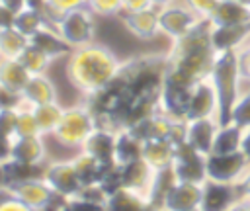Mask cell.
Segmentation results:
<instances>
[{
    "label": "cell",
    "mask_w": 250,
    "mask_h": 211,
    "mask_svg": "<svg viewBox=\"0 0 250 211\" xmlns=\"http://www.w3.org/2000/svg\"><path fill=\"white\" fill-rule=\"evenodd\" d=\"M20 59V63L31 72V74H43L45 70H47V66H49V63L53 61L45 51H41L37 45H33L31 41H29V45L21 51V55L18 57Z\"/></svg>",
    "instance_id": "d6a6232c"
},
{
    "label": "cell",
    "mask_w": 250,
    "mask_h": 211,
    "mask_svg": "<svg viewBox=\"0 0 250 211\" xmlns=\"http://www.w3.org/2000/svg\"><path fill=\"white\" fill-rule=\"evenodd\" d=\"M215 53L217 51L211 43V23L209 20H203L195 29L172 41L166 55V68L191 82H197L209 76Z\"/></svg>",
    "instance_id": "7a4b0ae2"
},
{
    "label": "cell",
    "mask_w": 250,
    "mask_h": 211,
    "mask_svg": "<svg viewBox=\"0 0 250 211\" xmlns=\"http://www.w3.org/2000/svg\"><path fill=\"white\" fill-rule=\"evenodd\" d=\"M14 20H16V12H12L8 6L0 2V29L14 27Z\"/></svg>",
    "instance_id": "7bdbcfd3"
},
{
    "label": "cell",
    "mask_w": 250,
    "mask_h": 211,
    "mask_svg": "<svg viewBox=\"0 0 250 211\" xmlns=\"http://www.w3.org/2000/svg\"><path fill=\"white\" fill-rule=\"evenodd\" d=\"M20 106H23L21 94L0 84V109H18Z\"/></svg>",
    "instance_id": "f35d334b"
},
{
    "label": "cell",
    "mask_w": 250,
    "mask_h": 211,
    "mask_svg": "<svg viewBox=\"0 0 250 211\" xmlns=\"http://www.w3.org/2000/svg\"><path fill=\"white\" fill-rule=\"evenodd\" d=\"M21 98L25 106H41V104H51L57 102V88L49 76L43 74H31L27 80L25 88L21 90Z\"/></svg>",
    "instance_id": "d6986e66"
},
{
    "label": "cell",
    "mask_w": 250,
    "mask_h": 211,
    "mask_svg": "<svg viewBox=\"0 0 250 211\" xmlns=\"http://www.w3.org/2000/svg\"><path fill=\"white\" fill-rule=\"evenodd\" d=\"M240 150L244 152V156L250 162V125L242 127V139H240Z\"/></svg>",
    "instance_id": "bcb514c9"
},
{
    "label": "cell",
    "mask_w": 250,
    "mask_h": 211,
    "mask_svg": "<svg viewBox=\"0 0 250 211\" xmlns=\"http://www.w3.org/2000/svg\"><path fill=\"white\" fill-rule=\"evenodd\" d=\"M62 111H64V107H61L57 102L33 106V113H35L39 129H41V135H53L55 133V129L62 117Z\"/></svg>",
    "instance_id": "1f68e13d"
},
{
    "label": "cell",
    "mask_w": 250,
    "mask_h": 211,
    "mask_svg": "<svg viewBox=\"0 0 250 211\" xmlns=\"http://www.w3.org/2000/svg\"><path fill=\"white\" fill-rule=\"evenodd\" d=\"M10 158L25 162V164H43V160H45L43 135L14 137L12 139V156Z\"/></svg>",
    "instance_id": "ffe728a7"
},
{
    "label": "cell",
    "mask_w": 250,
    "mask_h": 211,
    "mask_svg": "<svg viewBox=\"0 0 250 211\" xmlns=\"http://www.w3.org/2000/svg\"><path fill=\"white\" fill-rule=\"evenodd\" d=\"M209 78H211L215 94H217V121L221 125L230 119V111H232V106L236 102V96H238L240 84H242L238 51L236 49L217 51Z\"/></svg>",
    "instance_id": "3957f363"
},
{
    "label": "cell",
    "mask_w": 250,
    "mask_h": 211,
    "mask_svg": "<svg viewBox=\"0 0 250 211\" xmlns=\"http://www.w3.org/2000/svg\"><path fill=\"white\" fill-rule=\"evenodd\" d=\"M240 49H246V51H250V35H248V39L244 41V45H242Z\"/></svg>",
    "instance_id": "681fc988"
},
{
    "label": "cell",
    "mask_w": 250,
    "mask_h": 211,
    "mask_svg": "<svg viewBox=\"0 0 250 211\" xmlns=\"http://www.w3.org/2000/svg\"><path fill=\"white\" fill-rule=\"evenodd\" d=\"M240 2H244V4H248V6H250V0H240Z\"/></svg>",
    "instance_id": "f907efd6"
},
{
    "label": "cell",
    "mask_w": 250,
    "mask_h": 211,
    "mask_svg": "<svg viewBox=\"0 0 250 211\" xmlns=\"http://www.w3.org/2000/svg\"><path fill=\"white\" fill-rule=\"evenodd\" d=\"M121 2H123V12H139V10L152 8L150 0H121Z\"/></svg>",
    "instance_id": "ee69618b"
},
{
    "label": "cell",
    "mask_w": 250,
    "mask_h": 211,
    "mask_svg": "<svg viewBox=\"0 0 250 211\" xmlns=\"http://www.w3.org/2000/svg\"><path fill=\"white\" fill-rule=\"evenodd\" d=\"M45 25H51L49 20L45 18V14L41 10H37L33 6H27L21 12H18L16 14V20H14V27L18 31H21L23 35H27V37H31L33 33H37Z\"/></svg>",
    "instance_id": "f546056e"
},
{
    "label": "cell",
    "mask_w": 250,
    "mask_h": 211,
    "mask_svg": "<svg viewBox=\"0 0 250 211\" xmlns=\"http://www.w3.org/2000/svg\"><path fill=\"white\" fill-rule=\"evenodd\" d=\"M31 72L20 63V59H0V84L21 94Z\"/></svg>",
    "instance_id": "83f0119b"
},
{
    "label": "cell",
    "mask_w": 250,
    "mask_h": 211,
    "mask_svg": "<svg viewBox=\"0 0 250 211\" xmlns=\"http://www.w3.org/2000/svg\"><path fill=\"white\" fill-rule=\"evenodd\" d=\"M0 2H2L4 6H8V8H10L12 12H16V14L29 6V0H0Z\"/></svg>",
    "instance_id": "7dc6e473"
},
{
    "label": "cell",
    "mask_w": 250,
    "mask_h": 211,
    "mask_svg": "<svg viewBox=\"0 0 250 211\" xmlns=\"http://www.w3.org/2000/svg\"><path fill=\"white\" fill-rule=\"evenodd\" d=\"M119 170H121V186L133 188V190L145 193L146 197L150 195V188H152L156 170H152L143 158H139L131 164L119 166ZM148 203H150V199H148Z\"/></svg>",
    "instance_id": "e0dca14e"
},
{
    "label": "cell",
    "mask_w": 250,
    "mask_h": 211,
    "mask_svg": "<svg viewBox=\"0 0 250 211\" xmlns=\"http://www.w3.org/2000/svg\"><path fill=\"white\" fill-rule=\"evenodd\" d=\"M121 21L123 25L139 39L150 41L160 33L158 25V8H146L139 12H121Z\"/></svg>",
    "instance_id": "4fadbf2b"
},
{
    "label": "cell",
    "mask_w": 250,
    "mask_h": 211,
    "mask_svg": "<svg viewBox=\"0 0 250 211\" xmlns=\"http://www.w3.org/2000/svg\"><path fill=\"white\" fill-rule=\"evenodd\" d=\"M219 121L215 117H199L186 121V141L203 156H207L213 148V139L217 133Z\"/></svg>",
    "instance_id": "9a60e30c"
},
{
    "label": "cell",
    "mask_w": 250,
    "mask_h": 211,
    "mask_svg": "<svg viewBox=\"0 0 250 211\" xmlns=\"http://www.w3.org/2000/svg\"><path fill=\"white\" fill-rule=\"evenodd\" d=\"M10 156H12V139L0 133V164L10 160Z\"/></svg>",
    "instance_id": "f6af8a7d"
},
{
    "label": "cell",
    "mask_w": 250,
    "mask_h": 211,
    "mask_svg": "<svg viewBox=\"0 0 250 211\" xmlns=\"http://www.w3.org/2000/svg\"><path fill=\"white\" fill-rule=\"evenodd\" d=\"M105 209L109 211H143V209H150L148 197L133 188L127 186H119L115 191H111L107 195V203Z\"/></svg>",
    "instance_id": "7402d4cb"
},
{
    "label": "cell",
    "mask_w": 250,
    "mask_h": 211,
    "mask_svg": "<svg viewBox=\"0 0 250 211\" xmlns=\"http://www.w3.org/2000/svg\"><path fill=\"white\" fill-rule=\"evenodd\" d=\"M86 2H88V0H86Z\"/></svg>",
    "instance_id": "f5cc1de1"
},
{
    "label": "cell",
    "mask_w": 250,
    "mask_h": 211,
    "mask_svg": "<svg viewBox=\"0 0 250 211\" xmlns=\"http://www.w3.org/2000/svg\"><path fill=\"white\" fill-rule=\"evenodd\" d=\"M96 127V119H94V113L92 109L84 104L80 106H70V107H64L62 111V117L53 133V137L62 145V147H68V148H82L86 137L94 131Z\"/></svg>",
    "instance_id": "277c9868"
},
{
    "label": "cell",
    "mask_w": 250,
    "mask_h": 211,
    "mask_svg": "<svg viewBox=\"0 0 250 211\" xmlns=\"http://www.w3.org/2000/svg\"><path fill=\"white\" fill-rule=\"evenodd\" d=\"M199 117H215L217 119V94L213 88V82L209 76L197 80L191 88L189 104H188V119H199Z\"/></svg>",
    "instance_id": "8fae6325"
},
{
    "label": "cell",
    "mask_w": 250,
    "mask_h": 211,
    "mask_svg": "<svg viewBox=\"0 0 250 211\" xmlns=\"http://www.w3.org/2000/svg\"><path fill=\"white\" fill-rule=\"evenodd\" d=\"M88 2L86 0H45V8H43V14L45 18L49 20L51 25H55L61 16L68 10H74L78 6H86Z\"/></svg>",
    "instance_id": "d590c367"
},
{
    "label": "cell",
    "mask_w": 250,
    "mask_h": 211,
    "mask_svg": "<svg viewBox=\"0 0 250 211\" xmlns=\"http://www.w3.org/2000/svg\"><path fill=\"white\" fill-rule=\"evenodd\" d=\"M121 64L123 61L105 45L88 43L70 53L66 63V78L78 92L90 96L104 88L119 72Z\"/></svg>",
    "instance_id": "6da1fadb"
},
{
    "label": "cell",
    "mask_w": 250,
    "mask_h": 211,
    "mask_svg": "<svg viewBox=\"0 0 250 211\" xmlns=\"http://www.w3.org/2000/svg\"><path fill=\"white\" fill-rule=\"evenodd\" d=\"M250 35V23L248 25H211V43L215 51H227V49H240L244 41Z\"/></svg>",
    "instance_id": "603a6c76"
},
{
    "label": "cell",
    "mask_w": 250,
    "mask_h": 211,
    "mask_svg": "<svg viewBox=\"0 0 250 211\" xmlns=\"http://www.w3.org/2000/svg\"><path fill=\"white\" fill-rule=\"evenodd\" d=\"M88 8L96 16H119L123 12L121 0H88Z\"/></svg>",
    "instance_id": "8d00e7d4"
},
{
    "label": "cell",
    "mask_w": 250,
    "mask_h": 211,
    "mask_svg": "<svg viewBox=\"0 0 250 211\" xmlns=\"http://www.w3.org/2000/svg\"><path fill=\"white\" fill-rule=\"evenodd\" d=\"M70 160H72V164H74V170H76V174H78L82 186L100 184L102 178H104V174H105V170L109 168V166L102 164L98 158H94L92 154H88V152H84V150H80V152H78L74 158H70Z\"/></svg>",
    "instance_id": "4316f807"
},
{
    "label": "cell",
    "mask_w": 250,
    "mask_h": 211,
    "mask_svg": "<svg viewBox=\"0 0 250 211\" xmlns=\"http://www.w3.org/2000/svg\"><path fill=\"white\" fill-rule=\"evenodd\" d=\"M219 2H229V0H219Z\"/></svg>",
    "instance_id": "816d5d0a"
},
{
    "label": "cell",
    "mask_w": 250,
    "mask_h": 211,
    "mask_svg": "<svg viewBox=\"0 0 250 211\" xmlns=\"http://www.w3.org/2000/svg\"><path fill=\"white\" fill-rule=\"evenodd\" d=\"M29 41L33 45H37L41 51H45L51 59H57V57H62V55H68L74 51V47L62 39V35L57 31L55 25H45L43 29L33 33L29 37Z\"/></svg>",
    "instance_id": "cb8c5ba5"
},
{
    "label": "cell",
    "mask_w": 250,
    "mask_h": 211,
    "mask_svg": "<svg viewBox=\"0 0 250 211\" xmlns=\"http://www.w3.org/2000/svg\"><path fill=\"white\" fill-rule=\"evenodd\" d=\"M150 2H152V6H154V8H162V6L172 4V2H176V0H150Z\"/></svg>",
    "instance_id": "c3c4849f"
},
{
    "label": "cell",
    "mask_w": 250,
    "mask_h": 211,
    "mask_svg": "<svg viewBox=\"0 0 250 211\" xmlns=\"http://www.w3.org/2000/svg\"><path fill=\"white\" fill-rule=\"evenodd\" d=\"M115 139H117V131L105 129V127H94V131L86 137L84 145L80 150L92 154L94 158H98L102 164L105 166H113V152H115Z\"/></svg>",
    "instance_id": "5bb4252c"
},
{
    "label": "cell",
    "mask_w": 250,
    "mask_h": 211,
    "mask_svg": "<svg viewBox=\"0 0 250 211\" xmlns=\"http://www.w3.org/2000/svg\"><path fill=\"white\" fill-rule=\"evenodd\" d=\"M139 158H143V141L137 139L129 129H119L115 139L113 162L117 166H125Z\"/></svg>",
    "instance_id": "484cf974"
},
{
    "label": "cell",
    "mask_w": 250,
    "mask_h": 211,
    "mask_svg": "<svg viewBox=\"0 0 250 211\" xmlns=\"http://www.w3.org/2000/svg\"><path fill=\"white\" fill-rule=\"evenodd\" d=\"M248 164H250V162H248V158L244 156L242 150L229 152V154L209 152V154L205 156L207 180L221 182V184H236Z\"/></svg>",
    "instance_id": "ba28073f"
},
{
    "label": "cell",
    "mask_w": 250,
    "mask_h": 211,
    "mask_svg": "<svg viewBox=\"0 0 250 211\" xmlns=\"http://www.w3.org/2000/svg\"><path fill=\"white\" fill-rule=\"evenodd\" d=\"M18 123V109H0V133L14 139Z\"/></svg>",
    "instance_id": "74e56055"
},
{
    "label": "cell",
    "mask_w": 250,
    "mask_h": 211,
    "mask_svg": "<svg viewBox=\"0 0 250 211\" xmlns=\"http://www.w3.org/2000/svg\"><path fill=\"white\" fill-rule=\"evenodd\" d=\"M197 16H201V18H209L211 16V12L215 10V6L219 4V0H184Z\"/></svg>",
    "instance_id": "ab89813d"
},
{
    "label": "cell",
    "mask_w": 250,
    "mask_h": 211,
    "mask_svg": "<svg viewBox=\"0 0 250 211\" xmlns=\"http://www.w3.org/2000/svg\"><path fill=\"white\" fill-rule=\"evenodd\" d=\"M27 45H29V37L18 31L16 27L0 29V57L2 59H18Z\"/></svg>",
    "instance_id": "4dcf8cb0"
},
{
    "label": "cell",
    "mask_w": 250,
    "mask_h": 211,
    "mask_svg": "<svg viewBox=\"0 0 250 211\" xmlns=\"http://www.w3.org/2000/svg\"><path fill=\"white\" fill-rule=\"evenodd\" d=\"M29 135H41V129L37 125L35 113L31 106H20L18 107V123H16V137H29Z\"/></svg>",
    "instance_id": "e575fe53"
},
{
    "label": "cell",
    "mask_w": 250,
    "mask_h": 211,
    "mask_svg": "<svg viewBox=\"0 0 250 211\" xmlns=\"http://www.w3.org/2000/svg\"><path fill=\"white\" fill-rule=\"evenodd\" d=\"M12 190V193L25 203V207L29 211H45L49 207V201L53 197V190L49 188V184L43 178H33V180H25V182H18L8 186Z\"/></svg>",
    "instance_id": "7c38bea8"
},
{
    "label": "cell",
    "mask_w": 250,
    "mask_h": 211,
    "mask_svg": "<svg viewBox=\"0 0 250 211\" xmlns=\"http://www.w3.org/2000/svg\"><path fill=\"white\" fill-rule=\"evenodd\" d=\"M0 59H2V57H0Z\"/></svg>",
    "instance_id": "db71d44e"
},
{
    "label": "cell",
    "mask_w": 250,
    "mask_h": 211,
    "mask_svg": "<svg viewBox=\"0 0 250 211\" xmlns=\"http://www.w3.org/2000/svg\"><path fill=\"white\" fill-rule=\"evenodd\" d=\"M43 174H45L43 164H25L14 158L0 164V184H6V186L33 180V178H43Z\"/></svg>",
    "instance_id": "d4e9b609"
},
{
    "label": "cell",
    "mask_w": 250,
    "mask_h": 211,
    "mask_svg": "<svg viewBox=\"0 0 250 211\" xmlns=\"http://www.w3.org/2000/svg\"><path fill=\"white\" fill-rule=\"evenodd\" d=\"M205 18L197 16L186 2H172L162 8H158V25L160 33L170 37L172 41L178 37H184L191 29H195Z\"/></svg>",
    "instance_id": "52a82bcc"
},
{
    "label": "cell",
    "mask_w": 250,
    "mask_h": 211,
    "mask_svg": "<svg viewBox=\"0 0 250 211\" xmlns=\"http://www.w3.org/2000/svg\"><path fill=\"white\" fill-rule=\"evenodd\" d=\"M240 139H242V127L240 125H236L232 121L221 123L217 127L211 152H217V154L236 152V150H240Z\"/></svg>",
    "instance_id": "f1b7e54d"
},
{
    "label": "cell",
    "mask_w": 250,
    "mask_h": 211,
    "mask_svg": "<svg viewBox=\"0 0 250 211\" xmlns=\"http://www.w3.org/2000/svg\"><path fill=\"white\" fill-rule=\"evenodd\" d=\"M229 121H232L240 127L250 125V84H244V82L240 84V92L236 96V102L232 106Z\"/></svg>",
    "instance_id": "836d02e7"
},
{
    "label": "cell",
    "mask_w": 250,
    "mask_h": 211,
    "mask_svg": "<svg viewBox=\"0 0 250 211\" xmlns=\"http://www.w3.org/2000/svg\"><path fill=\"white\" fill-rule=\"evenodd\" d=\"M57 31L62 35L66 43H70L74 49L88 45L94 41L96 23H94V12L86 6H78L74 10H68L61 16V20L55 23Z\"/></svg>",
    "instance_id": "5b68a950"
},
{
    "label": "cell",
    "mask_w": 250,
    "mask_h": 211,
    "mask_svg": "<svg viewBox=\"0 0 250 211\" xmlns=\"http://www.w3.org/2000/svg\"><path fill=\"white\" fill-rule=\"evenodd\" d=\"M234 186L242 197H250V164L246 166V170L242 172V176L238 178V182Z\"/></svg>",
    "instance_id": "b9f144b4"
},
{
    "label": "cell",
    "mask_w": 250,
    "mask_h": 211,
    "mask_svg": "<svg viewBox=\"0 0 250 211\" xmlns=\"http://www.w3.org/2000/svg\"><path fill=\"white\" fill-rule=\"evenodd\" d=\"M143 160L152 170H168L174 160V143L168 139L143 141Z\"/></svg>",
    "instance_id": "44dd1931"
},
{
    "label": "cell",
    "mask_w": 250,
    "mask_h": 211,
    "mask_svg": "<svg viewBox=\"0 0 250 211\" xmlns=\"http://www.w3.org/2000/svg\"><path fill=\"white\" fill-rule=\"evenodd\" d=\"M203 184L176 182L166 190L160 209L166 211H201Z\"/></svg>",
    "instance_id": "9c48e42d"
},
{
    "label": "cell",
    "mask_w": 250,
    "mask_h": 211,
    "mask_svg": "<svg viewBox=\"0 0 250 211\" xmlns=\"http://www.w3.org/2000/svg\"><path fill=\"white\" fill-rule=\"evenodd\" d=\"M170 170L176 182H193V184L207 182L205 156L197 152L186 139L174 143V160Z\"/></svg>",
    "instance_id": "8992f818"
},
{
    "label": "cell",
    "mask_w": 250,
    "mask_h": 211,
    "mask_svg": "<svg viewBox=\"0 0 250 211\" xmlns=\"http://www.w3.org/2000/svg\"><path fill=\"white\" fill-rule=\"evenodd\" d=\"M238 63H240V78L244 84H250V51L238 49Z\"/></svg>",
    "instance_id": "60d3db41"
},
{
    "label": "cell",
    "mask_w": 250,
    "mask_h": 211,
    "mask_svg": "<svg viewBox=\"0 0 250 211\" xmlns=\"http://www.w3.org/2000/svg\"><path fill=\"white\" fill-rule=\"evenodd\" d=\"M240 197L234 184H221L207 180L203 184V201L201 211H225Z\"/></svg>",
    "instance_id": "2e32d148"
},
{
    "label": "cell",
    "mask_w": 250,
    "mask_h": 211,
    "mask_svg": "<svg viewBox=\"0 0 250 211\" xmlns=\"http://www.w3.org/2000/svg\"><path fill=\"white\" fill-rule=\"evenodd\" d=\"M43 180L49 184V188L64 197H72L82 190V182L74 170L72 160H57L45 166Z\"/></svg>",
    "instance_id": "30bf717a"
},
{
    "label": "cell",
    "mask_w": 250,
    "mask_h": 211,
    "mask_svg": "<svg viewBox=\"0 0 250 211\" xmlns=\"http://www.w3.org/2000/svg\"><path fill=\"white\" fill-rule=\"evenodd\" d=\"M207 20L213 27H217V25H248L250 23V6L240 0L219 2Z\"/></svg>",
    "instance_id": "ac0fdd59"
}]
</instances>
